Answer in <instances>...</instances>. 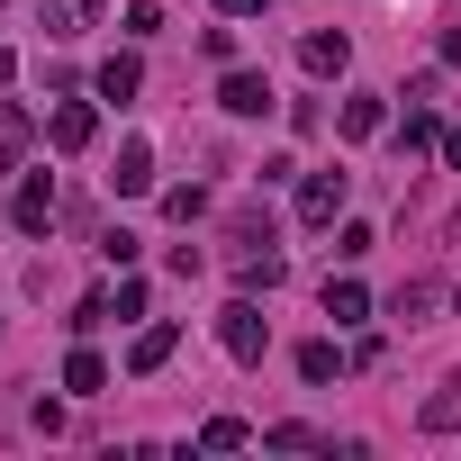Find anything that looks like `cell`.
Segmentation results:
<instances>
[{
  "mask_svg": "<svg viewBox=\"0 0 461 461\" xmlns=\"http://www.w3.org/2000/svg\"><path fill=\"white\" fill-rule=\"evenodd\" d=\"M353 199V172H299V226H335Z\"/></svg>",
  "mask_w": 461,
  "mask_h": 461,
  "instance_id": "cell-3",
  "label": "cell"
},
{
  "mask_svg": "<svg viewBox=\"0 0 461 461\" xmlns=\"http://www.w3.org/2000/svg\"><path fill=\"white\" fill-rule=\"evenodd\" d=\"M443 163H452V172H461V127H443Z\"/></svg>",
  "mask_w": 461,
  "mask_h": 461,
  "instance_id": "cell-27",
  "label": "cell"
},
{
  "mask_svg": "<svg viewBox=\"0 0 461 461\" xmlns=\"http://www.w3.org/2000/svg\"><path fill=\"white\" fill-rule=\"evenodd\" d=\"M10 226H19V236H46V226H55V181H46V172H28V181H19Z\"/></svg>",
  "mask_w": 461,
  "mask_h": 461,
  "instance_id": "cell-7",
  "label": "cell"
},
{
  "mask_svg": "<svg viewBox=\"0 0 461 461\" xmlns=\"http://www.w3.org/2000/svg\"><path fill=\"white\" fill-rule=\"evenodd\" d=\"M100 10H109V0H37V28L73 46V37H91V28H100Z\"/></svg>",
  "mask_w": 461,
  "mask_h": 461,
  "instance_id": "cell-6",
  "label": "cell"
},
{
  "mask_svg": "<svg viewBox=\"0 0 461 461\" xmlns=\"http://www.w3.org/2000/svg\"><path fill=\"white\" fill-rule=\"evenodd\" d=\"M245 443H254L245 416H208V425H199V452H245Z\"/></svg>",
  "mask_w": 461,
  "mask_h": 461,
  "instance_id": "cell-20",
  "label": "cell"
},
{
  "mask_svg": "<svg viewBox=\"0 0 461 461\" xmlns=\"http://www.w3.org/2000/svg\"><path fill=\"white\" fill-rule=\"evenodd\" d=\"M199 55L208 64H236V28H199Z\"/></svg>",
  "mask_w": 461,
  "mask_h": 461,
  "instance_id": "cell-25",
  "label": "cell"
},
{
  "mask_svg": "<svg viewBox=\"0 0 461 461\" xmlns=\"http://www.w3.org/2000/svg\"><path fill=\"white\" fill-rule=\"evenodd\" d=\"M371 245H380V236H371V226H362V217H344V226H335V254H344V263H362Z\"/></svg>",
  "mask_w": 461,
  "mask_h": 461,
  "instance_id": "cell-22",
  "label": "cell"
},
{
  "mask_svg": "<svg viewBox=\"0 0 461 461\" xmlns=\"http://www.w3.org/2000/svg\"><path fill=\"white\" fill-rule=\"evenodd\" d=\"M380 127H389V109H380V91H353V100L335 109V136H344V145H362V136H380Z\"/></svg>",
  "mask_w": 461,
  "mask_h": 461,
  "instance_id": "cell-11",
  "label": "cell"
},
{
  "mask_svg": "<svg viewBox=\"0 0 461 461\" xmlns=\"http://www.w3.org/2000/svg\"><path fill=\"white\" fill-rule=\"evenodd\" d=\"M64 389H73V398H100V389H109V362H100L91 344H73V362H64Z\"/></svg>",
  "mask_w": 461,
  "mask_h": 461,
  "instance_id": "cell-16",
  "label": "cell"
},
{
  "mask_svg": "<svg viewBox=\"0 0 461 461\" xmlns=\"http://www.w3.org/2000/svg\"><path fill=\"white\" fill-rule=\"evenodd\" d=\"M28 145H37V127H28L10 100H0V172H19V163H28Z\"/></svg>",
  "mask_w": 461,
  "mask_h": 461,
  "instance_id": "cell-17",
  "label": "cell"
},
{
  "mask_svg": "<svg viewBox=\"0 0 461 461\" xmlns=\"http://www.w3.org/2000/svg\"><path fill=\"white\" fill-rule=\"evenodd\" d=\"M172 353H181V326H163V317H154V326H136V344H127V371L145 380V371H163Z\"/></svg>",
  "mask_w": 461,
  "mask_h": 461,
  "instance_id": "cell-9",
  "label": "cell"
},
{
  "mask_svg": "<svg viewBox=\"0 0 461 461\" xmlns=\"http://www.w3.org/2000/svg\"><path fill=\"white\" fill-rule=\"evenodd\" d=\"M73 335H91V326H109V290H91V299H73V317H64Z\"/></svg>",
  "mask_w": 461,
  "mask_h": 461,
  "instance_id": "cell-24",
  "label": "cell"
},
{
  "mask_svg": "<svg viewBox=\"0 0 461 461\" xmlns=\"http://www.w3.org/2000/svg\"><path fill=\"white\" fill-rule=\"evenodd\" d=\"M416 425H425V434H461V371H452V380H434V398L416 407Z\"/></svg>",
  "mask_w": 461,
  "mask_h": 461,
  "instance_id": "cell-13",
  "label": "cell"
},
{
  "mask_svg": "<svg viewBox=\"0 0 461 461\" xmlns=\"http://www.w3.org/2000/svg\"><path fill=\"white\" fill-rule=\"evenodd\" d=\"M91 136H100V109H91V100H55V118H46V145H55V154H82Z\"/></svg>",
  "mask_w": 461,
  "mask_h": 461,
  "instance_id": "cell-5",
  "label": "cell"
},
{
  "mask_svg": "<svg viewBox=\"0 0 461 461\" xmlns=\"http://www.w3.org/2000/svg\"><path fill=\"white\" fill-rule=\"evenodd\" d=\"M109 181H118V199H145V190H154V145H145V136H127Z\"/></svg>",
  "mask_w": 461,
  "mask_h": 461,
  "instance_id": "cell-12",
  "label": "cell"
},
{
  "mask_svg": "<svg viewBox=\"0 0 461 461\" xmlns=\"http://www.w3.org/2000/svg\"><path fill=\"white\" fill-rule=\"evenodd\" d=\"M217 109H226V118H272V109H281V100H272V73L226 64V82H217Z\"/></svg>",
  "mask_w": 461,
  "mask_h": 461,
  "instance_id": "cell-4",
  "label": "cell"
},
{
  "mask_svg": "<svg viewBox=\"0 0 461 461\" xmlns=\"http://www.w3.org/2000/svg\"><path fill=\"white\" fill-rule=\"evenodd\" d=\"M263 443H272V452H335V443H326L317 425H299V416H281V425H263Z\"/></svg>",
  "mask_w": 461,
  "mask_h": 461,
  "instance_id": "cell-19",
  "label": "cell"
},
{
  "mask_svg": "<svg viewBox=\"0 0 461 461\" xmlns=\"http://www.w3.org/2000/svg\"><path fill=\"white\" fill-rule=\"evenodd\" d=\"M326 317H335V326H371V290H362L353 272H344V281H326Z\"/></svg>",
  "mask_w": 461,
  "mask_h": 461,
  "instance_id": "cell-15",
  "label": "cell"
},
{
  "mask_svg": "<svg viewBox=\"0 0 461 461\" xmlns=\"http://www.w3.org/2000/svg\"><path fill=\"white\" fill-rule=\"evenodd\" d=\"M443 145V127H434V100H407V118H398V154H434Z\"/></svg>",
  "mask_w": 461,
  "mask_h": 461,
  "instance_id": "cell-14",
  "label": "cell"
},
{
  "mask_svg": "<svg viewBox=\"0 0 461 461\" xmlns=\"http://www.w3.org/2000/svg\"><path fill=\"white\" fill-rule=\"evenodd\" d=\"M199 208H208V190H199V181H190V190H163V217H172V226H190Z\"/></svg>",
  "mask_w": 461,
  "mask_h": 461,
  "instance_id": "cell-23",
  "label": "cell"
},
{
  "mask_svg": "<svg viewBox=\"0 0 461 461\" xmlns=\"http://www.w3.org/2000/svg\"><path fill=\"white\" fill-rule=\"evenodd\" d=\"M434 308H443V281H407V290L389 299V317H407V326H425Z\"/></svg>",
  "mask_w": 461,
  "mask_h": 461,
  "instance_id": "cell-18",
  "label": "cell"
},
{
  "mask_svg": "<svg viewBox=\"0 0 461 461\" xmlns=\"http://www.w3.org/2000/svg\"><path fill=\"white\" fill-rule=\"evenodd\" d=\"M272 0H217V19H263Z\"/></svg>",
  "mask_w": 461,
  "mask_h": 461,
  "instance_id": "cell-26",
  "label": "cell"
},
{
  "mask_svg": "<svg viewBox=\"0 0 461 461\" xmlns=\"http://www.w3.org/2000/svg\"><path fill=\"white\" fill-rule=\"evenodd\" d=\"M226 245H236V281H245V290H272V281H281L272 217H236V226H226Z\"/></svg>",
  "mask_w": 461,
  "mask_h": 461,
  "instance_id": "cell-1",
  "label": "cell"
},
{
  "mask_svg": "<svg viewBox=\"0 0 461 461\" xmlns=\"http://www.w3.org/2000/svg\"><path fill=\"white\" fill-rule=\"evenodd\" d=\"M10 82H19V55H10V46H0V91H10Z\"/></svg>",
  "mask_w": 461,
  "mask_h": 461,
  "instance_id": "cell-28",
  "label": "cell"
},
{
  "mask_svg": "<svg viewBox=\"0 0 461 461\" xmlns=\"http://www.w3.org/2000/svg\"><path fill=\"white\" fill-rule=\"evenodd\" d=\"M299 64H308L317 82H344V73H353V46H344L335 28H317V37H299Z\"/></svg>",
  "mask_w": 461,
  "mask_h": 461,
  "instance_id": "cell-8",
  "label": "cell"
},
{
  "mask_svg": "<svg viewBox=\"0 0 461 461\" xmlns=\"http://www.w3.org/2000/svg\"><path fill=\"white\" fill-rule=\"evenodd\" d=\"M91 91H100V100H136V91H145V64H136V46H118V55L91 73Z\"/></svg>",
  "mask_w": 461,
  "mask_h": 461,
  "instance_id": "cell-10",
  "label": "cell"
},
{
  "mask_svg": "<svg viewBox=\"0 0 461 461\" xmlns=\"http://www.w3.org/2000/svg\"><path fill=\"white\" fill-rule=\"evenodd\" d=\"M335 371H344V353H335L326 335H317V344H299V380H308V389H326Z\"/></svg>",
  "mask_w": 461,
  "mask_h": 461,
  "instance_id": "cell-21",
  "label": "cell"
},
{
  "mask_svg": "<svg viewBox=\"0 0 461 461\" xmlns=\"http://www.w3.org/2000/svg\"><path fill=\"white\" fill-rule=\"evenodd\" d=\"M217 344H226V353H236V362H263V353H272V317L254 308V290L217 308Z\"/></svg>",
  "mask_w": 461,
  "mask_h": 461,
  "instance_id": "cell-2",
  "label": "cell"
}]
</instances>
